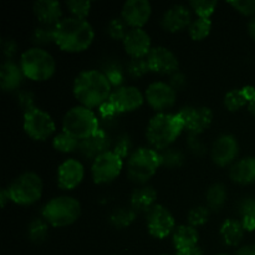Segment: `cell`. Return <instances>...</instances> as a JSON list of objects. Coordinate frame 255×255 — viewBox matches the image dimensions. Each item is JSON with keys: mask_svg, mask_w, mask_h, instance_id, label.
<instances>
[{"mask_svg": "<svg viewBox=\"0 0 255 255\" xmlns=\"http://www.w3.org/2000/svg\"><path fill=\"white\" fill-rule=\"evenodd\" d=\"M212 29V21L211 19H206V17H197L196 20L191 22L188 26L189 36L193 40H203L207 37L211 32Z\"/></svg>", "mask_w": 255, "mask_h": 255, "instance_id": "obj_32", "label": "cell"}, {"mask_svg": "<svg viewBox=\"0 0 255 255\" xmlns=\"http://www.w3.org/2000/svg\"><path fill=\"white\" fill-rule=\"evenodd\" d=\"M228 4L243 15H255V0H234L228 1Z\"/></svg>", "mask_w": 255, "mask_h": 255, "instance_id": "obj_43", "label": "cell"}, {"mask_svg": "<svg viewBox=\"0 0 255 255\" xmlns=\"http://www.w3.org/2000/svg\"><path fill=\"white\" fill-rule=\"evenodd\" d=\"M62 129L70 136L82 141L99 131V119L89 107L75 106L65 114L62 119Z\"/></svg>", "mask_w": 255, "mask_h": 255, "instance_id": "obj_7", "label": "cell"}, {"mask_svg": "<svg viewBox=\"0 0 255 255\" xmlns=\"http://www.w3.org/2000/svg\"><path fill=\"white\" fill-rule=\"evenodd\" d=\"M239 214L242 217V226L244 231L253 232L255 229V201L253 198H244L239 203Z\"/></svg>", "mask_w": 255, "mask_h": 255, "instance_id": "obj_29", "label": "cell"}, {"mask_svg": "<svg viewBox=\"0 0 255 255\" xmlns=\"http://www.w3.org/2000/svg\"><path fill=\"white\" fill-rule=\"evenodd\" d=\"M19 102L20 106L24 109V112L29 111V110L34 109V94L29 91H22L19 94Z\"/></svg>", "mask_w": 255, "mask_h": 255, "instance_id": "obj_44", "label": "cell"}, {"mask_svg": "<svg viewBox=\"0 0 255 255\" xmlns=\"http://www.w3.org/2000/svg\"><path fill=\"white\" fill-rule=\"evenodd\" d=\"M132 148V142L131 138H129L127 134H121V136L117 138L116 143H115V147L112 151L116 154H119L121 158H126V157H129V151Z\"/></svg>", "mask_w": 255, "mask_h": 255, "instance_id": "obj_42", "label": "cell"}, {"mask_svg": "<svg viewBox=\"0 0 255 255\" xmlns=\"http://www.w3.org/2000/svg\"><path fill=\"white\" fill-rule=\"evenodd\" d=\"M147 71H149V69L146 59H131L127 65V72L133 79L143 76Z\"/></svg>", "mask_w": 255, "mask_h": 255, "instance_id": "obj_41", "label": "cell"}, {"mask_svg": "<svg viewBox=\"0 0 255 255\" xmlns=\"http://www.w3.org/2000/svg\"><path fill=\"white\" fill-rule=\"evenodd\" d=\"M162 255H168V254H162Z\"/></svg>", "mask_w": 255, "mask_h": 255, "instance_id": "obj_55", "label": "cell"}, {"mask_svg": "<svg viewBox=\"0 0 255 255\" xmlns=\"http://www.w3.org/2000/svg\"><path fill=\"white\" fill-rule=\"evenodd\" d=\"M248 32H249V35H251L252 39H253L254 41H255V16L252 17V20H251V21H249V24H248Z\"/></svg>", "mask_w": 255, "mask_h": 255, "instance_id": "obj_52", "label": "cell"}, {"mask_svg": "<svg viewBox=\"0 0 255 255\" xmlns=\"http://www.w3.org/2000/svg\"><path fill=\"white\" fill-rule=\"evenodd\" d=\"M1 49L4 56L7 57V60H10V57L14 56L15 52H16L17 50L16 41L12 39H4L1 41Z\"/></svg>", "mask_w": 255, "mask_h": 255, "instance_id": "obj_45", "label": "cell"}, {"mask_svg": "<svg viewBox=\"0 0 255 255\" xmlns=\"http://www.w3.org/2000/svg\"><path fill=\"white\" fill-rule=\"evenodd\" d=\"M222 239L227 246L236 247L242 242L244 236V228L242 223L236 219H226L219 229Z\"/></svg>", "mask_w": 255, "mask_h": 255, "instance_id": "obj_27", "label": "cell"}, {"mask_svg": "<svg viewBox=\"0 0 255 255\" xmlns=\"http://www.w3.org/2000/svg\"><path fill=\"white\" fill-rule=\"evenodd\" d=\"M42 184L41 177L35 172H24L12 179L7 187L10 199L20 206H30L41 198Z\"/></svg>", "mask_w": 255, "mask_h": 255, "instance_id": "obj_8", "label": "cell"}, {"mask_svg": "<svg viewBox=\"0 0 255 255\" xmlns=\"http://www.w3.org/2000/svg\"><path fill=\"white\" fill-rule=\"evenodd\" d=\"M7 201H11L9 196V192H7V188H2L1 192H0V204H1L2 208L6 206Z\"/></svg>", "mask_w": 255, "mask_h": 255, "instance_id": "obj_51", "label": "cell"}, {"mask_svg": "<svg viewBox=\"0 0 255 255\" xmlns=\"http://www.w3.org/2000/svg\"><path fill=\"white\" fill-rule=\"evenodd\" d=\"M184 124V129L192 136H198L212 124L213 112L206 106H187L178 112Z\"/></svg>", "mask_w": 255, "mask_h": 255, "instance_id": "obj_11", "label": "cell"}, {"mask_svg": "<svg viewBox=\"0 0 255 255\" xmlns=\"http://www.w3.org/2000/svg\"><path fill=\"white\" fill-rule=\"evenodd\" d=\"M20 67L27 79L34 81H46L54 75L56 64L49 51L35 46L22 52L20 57Z\"/></svg>", "mask_w": 255, "mask_h": 255, "instance_id": "obj_5", "label": "cell"}, {"mask_svg": "<svg viewBox=\"0 0 255 255\" xmlns=\"http://www.w3.org/2000/svg\"><path fill=\"white\" fill-rule=\"evenodd\" d=\"M149 71L157 74H173L178 69V59L172 50L166 46H154L146 56Z\"/></svg>", "mask_w": 255, "mask_h": 255, "instance_id": "obj_15", "label": "cell"}, {"mask_svg": "<svg viewBox=\"0 0 255 255\" xmlns=\"http://www.w3.org/2000/svg\"><path fill=\"white\" fill-rule=\"evenodd\" d=\"M209 219V209L203 206H197L192 208L188 213V223L192 227H199L207 223Z\"/></svg>", "mask_w": 255, "mask_h": 255, "instance_id": "obj_38", "label": "cell"}, {"mask_svg": "<svg viewBox=\"0 0 255 255\" xmlns=\"http://www.w3.org/2000/svg\"><path fill=\"white\" fill-rule=\"evenodd\" d=\"M55 42V25L41 24L35 27L32 34V42L40 47V45H46L50 42Z\"/></svg>", "mask_w": 255, "mask_h": 255, "instance_id": "obj_34", "label": "cell"}, {"mask_svg": "<svg viewBox=\"0 0 255 255\" xmlns=\"http://www.w3.org/2000/svg\"><path fill=\"white\" fill-rule=\"evenodd\" d=\"M66 5L72 16L80 17V19H86L91 9V1H86V0H67Z\"/></svg>", "mask_w": 255, "mask_h": 255, "instance_id": "obj_37", "label": "cell"}, {"mask_svg": "<svg viewBox=\"0 0 255 255\" xmlns=\"http://www.w3.org/2000/svg\"><path fill=\"white\" fill-rule=\"evenodd\" d=\"M236 255H255V244L242 247L237 251Z\"/></svg>", "mask_w": 255, "mask_h": 255, "instance_id": "obj_50", "label": "cell"}, {"mask_svg": "<svg viewBox=\"0 0 255 255\" xmlns=\"http://www.w3.org/2000/svg\"><path fill=\"white\" fill-rule=\"evenodd\" d=\"M24 79L21 67L12 60H5L0 65V86L4 91H12L20 86Z\"/></svg>", "mask_w": 255, "mask_h": 255, "instance_id": "obj_23", "label": "cell"}, {"mask_svg": "<svg viewBox=\"0 0 255 255\" xmlns=\"http://www.w3.org/2000/svg\"><path fill=\"white\" fill-rule=\"evenodd\" d=\"M32 11L41 24L56 25L61 20V5L57 0H37L32 5Z\"/></svg>", "mask_w": 255, "mask_h": 255, "instance_id": "obj_22", "label": "cell"}, {"mask_svg": "<svg viewBox=\"0 0 255 255\" xmlns=\"http://www.w3.org/2000/svg\"><path fill=\"white\" fill-rule=\"evenodd\" d=\"M122 42H124L125 51L132 59H143L144 56L148 55L149 50L152 49L151 36L142 27L129 29Z\"/></svg>", "mask_w": 255, "mask_h": 255, "instance_id": "obj_17", "label": "cell"}, {"mask_svg": "<svg viewBox=\"0 0 255 255\" xmlns=\"http://www.w3.org/2000/svg\"><path fill=\"white\" fill-rule=\"evenodd\" d=\"M239 152V144L233 134H221L214 141L211 149V157L217 166H228L236 159Z\"/></svg>", "mask_w": 255, "mask_h": 255, "instance_id": "obj_16", "label": "cell"}, {"mask_svg": "<svg viewBox=\"0 0 255 255\" xmlns=\"http://www.w3.org/2000/svg\"><path fill=\"white\" fill-rule=\"evenodd\" d=\"M152 6L148 0H127L121 9V17L132 27H142L151 16Z\"/></svg>", "mask_w": 255, "mask_h": 255, "instance_id": "obj_18", "label": "cell"}, {"mask_svg": "<svg viewBox=\"0 0 255 255\" xmlns=\"http://www.w3.org/2000/svg\"><path fill=\"white\" fill-rule=\"evenodd\" d=\"M184 84H186V77H184L183 74H181V72H176V74L172 76L171 86L173 87L174 90L182 89V87L184 86Z\"/></svg>", "mask_w": 255, "mask_h": 255, "instance_id": "obj_47", "label": "cell"}, {"mask_svg": "<svg viewBox=\"0 0 255 255\" xmlns=\"http://www.w3.org/2000/svg\"><path fill=\"white\" fill-rule=\"evenodd\" d=\"M248 110L253 116H255V100H253V101L248 105Z\"/></svg>", "mask_w": 255, "mask_h": 255, "instance_id": "obj_53", "label": "cell"}, {"mask_svg": "<svg viewBox=\"0 0 255 255\" xmlns=\"http://www.w3.org/2000/svg\"><path fill=\"white\" fill-rule=\"evenodd\" d=\"M227 199V189L223 183H213L206 193L207 208L212 211H218L223 207Z\"/></svg>", "mask_w": 255, "mask_h": 255, "instance_id": "obj_28", "label": "cell"}, {"mask_svg": "<svg viewBox=\"0 0 255 255\" xmlns=\"http://www.w3.org/2000/svg\"><path fill=\"white\" fill-rule=\"evenodd\" d=\"M176 255H203V251L198 246H196L188 249H183V251H178Z\"/></svg>", "mask_w": 255, "mask_h": 255, "instance_id": "obj_49", "label": "cell"}, {"mask_svg": "<svg viewBox=\"0 0 255 255\" xmlns=\"http://www.w3.org/2000/svg\"><path fill=\"white\" fill-rule=\"evenodd\" d=\"M218 255H229V254H226V253H223V254H218Z\"/></svg>", "mask_w": 255, "mask_h": 255, "instance_id": "obj_54", "label": "cell"}, {"mask_svg": "<svg viewBox=\"0 0 255 255\" xmlns=\"http://www.w3.org/2000/svg\"><path fill=\"white\" fill-rule=\"evenodd\" d=\"M85 176L84 164L75 158H67L57 168V183L62 189H74Z\"/></svg>", "mask_w": 255, "mask_h": 255, "instance_id": "obj_19", "label": "cell"}, {"mask_svg": "<svg viewBox=\"0 0 255 255\" xmlns=\"http://www.w3.org/2000/svg\"><path fill=\"white\" fill-rule=\"evenodd\" d=\"M136 213L132 208H117L110 216V221L116 228H126L134 221Z\"/></svg>", "mask_w": 255, "mask_h": 255, "instance_id": "obj_31", "label": "cell"}, {"mask_svg": "<svg viewBox=\"0 0 255 255\" xmlns=\"http://www.w3.org/2000/svg\"><path fill=\"white\" fill-rule=\"evenodd\" d=\"M229 177L239 184L255 182V157H246L237 161L229 169Z\"/></svg>", "mask_w": 255, "mask_h": 255, "instance_id": "obj_24", "label": "cell"}, {"mask_svg": "<svg viewBox=\"0 0 255 255\" xmlns=\"http://www.w3.org/2000/svg\"><path fill=\"white\" fill-rule=\"evenodd\" d=\"M144 97L152 109L156 111H164L176 104L177 92L169 82L154 81L148 85Z\"/></svg>", "mask_w": 255, "mask_h": 255, "instance_id": "obj_14", "label": "cell"}, {"mask_svg": "<svg viewBox=\"0 0 255 255\" xmlns=\"http://www.w3.org/2000/svg\"><path fill=\"white\" fill-rule=\"evenodd\" d=\"M188 146L189 148L192 149L193 152H196V153H203L204 152V146L201 143V142H198L196 139V136H192V134H189L188 136Z\"/></svg>", "mask_w": 255, "mask_h": 255, "instance_id": "obj_48", "label": "cell"}, {"mask_svg": "<svg viewBox=\"0 0 255 255\" xmlns=\"http://www.w3.org/2000/svg\"><path fill=\"white\" fill-rule=\"evenodd\" d=\"M161 164L159 152L148 147H141L132 152L127 158V176L134 183L144 184L154 176Z\"/></svg>", "mask_w": 255, "mask_h": 255, "instance_id": "obj_4", "label": "cell"}, {"mask_svg": "<svg viewBox=\"0 0 255 255\" xmlns=\"http://www.w3.org/2000/svg\"><path fill=\"white\" fill-rule=\"evenodd\" d=\"M94 39V27L86 19L67 16L55 25V44L64 51H84Z\"/></svg>", "mask_w": 255, "mask_h": 255, "instance_id": "obj_2", "label": "cell"}, {"mask_svg": "<svg viewBox=\"0 0 255 255\" xmlns=\"http://www.w3.org/2000/svg\"><path fill=\"white\" fill-rule=\"evenodd\" d=\"M22 127L27 136L35 141H45L56 129V125L50 114L39 107H34L24 112Z\"/></svg>", "mask_w": 255, "mask_h": 255, "instance_id": "obj_9", "label": "cell"}, {"mask_svg": "<svg viewBox=\"0 0 255 255\" xmlns=\"http://www.w3.org/2000/svg\"><path fill=\"white\" fill-rule=\"evenodd\" d=\"M172 241H173V246L177 249V252L196 247L199 241L198 231L189 224L179 226L174 229Z\"/></svg>", "mask_w": 255, "mask_h": 255, "instance_id": "obj_26", "label": "cell"}, {"mask_svg": "<svg viewBox=\"0 0 255 255\" xmlns=\"http://www.w3.org/2000/svg\"><path fill=\"white\" fill-rule=\"evenodd\" d=\"M105 74H106L107 79L110 80L111 85H114V86L120 87V85L124 82V76H122V74H121V71H120V70L110 69V70H107Z\"/></svg>", "mask_w": 255, "mask_h": 255, "instance_id": "obj_46", "label": "cell"}, {"mask_svg": "<svg viewBox=\"0 0 255 255\" xmlns=\"http://www.w3.org/2000/svg\"><path fill=\"white\" fill-rule=\"evenodd\" d=\"M122 168H124V158H121L114 151H107L92 161L91 177L97 184L109 183L120 176Z\"/></svg>", "mask_w": 255, "mask_h": 255, "instance_id": "obj_10", "label": "cell"}, {"mask_svg": "<svg viewBox=\"0 0 255 255\" xmlns=\"http://www.w3.org/2000/svg\"><path fill=\"white\" fill-rule=\"evenodd\" d=\"M147 229L149 234L157 239H163L172 233L176 227L173 214L164 206L156 204L147 213Z\"/></svg>", "mask_w": 255, "mask_h": 255, "instance_id": "obj_13", "label": "cell"}, {"mask_svg": "<svg viewBox=\"0 0 255 255\" xmlns=\"http://www.w3.org/2000/svg\"><path fill=\"white\" fill-rule=\"evenodd\" d=\"M52 146L56 151L62 152V153H70V152H74L76 149H79L80 141L75 137L70 136L69 133L62 131L61 133L56 134L52 139Z\"/></svg>", "mask_w": 255, "mask_h": 255, "instance_id": "obj_30", "label": "cell"}, {"mask_svg": "<svg viewBox=\"0 0 255 255\" xmlns=\"http://www.w3.org/2000/svg\"><path fill=\"white\" fill-rule=\"evenodd\" d=\"M157 192L152 186H141L134 189L131 194V208L136 212H146L153 208L156 204Z\"/></svg>", "mask_w": 255, "mask_h": 255, "instance_id": "obj_25", "label": "cell"}, {"mask_svg": "<svg viewBox=\"0 0 255 255\" xmlns=\"http://www.w3.org/2000/svg\"><path fill=\"white\" fill-rule=\"evenodd\" d=\"M161 154V163L166 167H178L183 163V154L176 148H166Z\"/></svg>", "mask_w": 255, "mask_h": 255, "instance_id": "obj_40", "label": "cell"}, {"mask_svg": "<svg viewBox=\"0 0 255 255\" xmlns=\"http://www.w3.org/2000/svg\"><path fill=\"white\" fill-rule=\"evenodd\" d=\"M81 214V204L74 197L60 196L50 199L42 207V218L52 227H67Z\"/></svg>", "mask_w": 255, "mask_h": 255, "instance_id": "obj_6", "label": "cell"}, {"mask_svg": "<svg viewBox=\"0 0 255 255\" xmlns=\"http://www.w3.org/2000/svg\"><path fill=\"white\" fill-rule=\"evenodd\" d=\"M29 238L35 243H41L45 238L47 237V222L42 221V219H34L31 223L29 224Z\"/></svg>", "mask_w": 255, "mask_h": 255, "instance_id": "obj_35", "label": "cell"}, {"mask_svg": "<svg viewBox=\"0 0 255 255\" xmlns=\"http://www.w3.org/2000/svg\"><path fill=\"white\" fill-rule=\"evenodd\" d=\"M183 129V120L178 114L159 112L147 125V141L156 149H166L178 138Z\"/></svg>", "mask_w": 255, "mask_h": 255, "instance_id": "obj_3", "label": "cell"}, {"mask_svg": "<svg viewBox=\"0 0 255 255\" xmlns=\"http://www.w3.org/2000/svg\"><path fill=\"white\" fill-rule=\"evenodd\" d=\"M218 2L216 0H192L189 2V6L194 10L198 17H206L209 19L212 14L216 10Z\"/></svg>", "mask_w": 255, "mask_h": 255, "instance_id": "obj_36", "label": "cell"}, {"mask_svg": "<svg viewBox=\"0 0 255 255\" xmlns=\"http://www.w3.org/2000/svg\"><path fill=\"white\" fill-rule=\"evenodd\" d=\"M143 94L136 86L116 87L107 100L116 114L134 111L143 104Z\"/></svg>", "mask_w": 255, "mask_h": 255, "instance_id": "obj_12", "label": "cell"}, {"mask_svg": "<svg viewBox=\"0 0 255 255\" xmlns=\"http://www.w3.org/2000/svg\"><path fill=\"white\" fill-rule=\"evenodd\" d=\"M107 30H109L110 36L115 40H124L127 32H128L127 24L122 17H114L112 20H110Z\"/></svg>", "mask_w": 255, "mask_h": 255, "instance_id": "obj_39", "label": "cell"}, {"mask_svg": "<svg viewBox=\"0 0 255 255\" xmlns=\"http://www.w3.org/2000/svg\"><path fill=\"white\" fill-rule=\"evenodd\" d=\"M110 146H111V139H110L109 134L105 129L100 128L91 137L80 141L79 151L82 157L94 161L100 154L110 151Z\"/></svg>", "mask_w": 255, "mask_h": 255, "instance_id": "obj_21", "label": "cell"}, {"mask_svg": "<svg viewBox=\"0 0 255 255\" xmlns=\"http://www.w3.org/2000/svg\"><path fill=\"white\" fill-rule=\"evenodd\" d=\"M247 104H249V102L247 100L243 89H233L232 91L227 92L226 96H224V106L229 111H237Z\"/></svg>", "mask_w": 255, "mask_h": 255, "instance_id": "obj_33", "label": "cell"}, {"mask_svg": "<svg viewBox=\"0 0 255 255\" xmlns=\"http://www.w3.org/2000/svg\"><path fill=\"white\" fill-rule=\"evenodd\" d=\"M72 91L82 106L94 109L107 102L112 92V85L105 72L85 70L75 77Z\"/></svg>", "mask_w": 255, "mask_h": 255, "instance_id": "obj_1", "label": "cell"}, {"mask_svg": "<svg viewBox=\"0 0 255 255\" xmlns=\"http://www.w3.org/2000/svg\"><path fill=\"white\" fill-rule=\"evenodd\" d=\"M191 10L183 4L172 5L162 15L161 25L166 31L177 32L191 25Z\"/></svg>", "mask_w": 255, "mask_h": 255, "instance_id": "obj_20", "label": "cell"}]
</instances>
